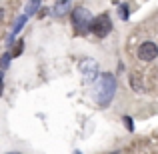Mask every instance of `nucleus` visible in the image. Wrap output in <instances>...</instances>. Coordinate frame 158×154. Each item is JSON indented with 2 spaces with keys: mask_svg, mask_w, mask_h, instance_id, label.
Returning <instances> with one entry per match:
<instances>
[{
  "mask_svg": "<svg viewBox=\"0 0 158 154\" xmlns=\"http://www.w3.org/2000/svg\"><path fill=\"white\" fill-rule=\"evenodd\" d=\"M114 92H116V78L114 74L110 72H102L98 76V82H96V88H94V100L98 102V106H108L114 98Z\"/></svg>",
  "mask_w": 158,
  "mask_h": 154,
  "instance_id": "nucleus-1",
  "label": "nucleus"
},
{
  "mask_svg": "<svg viewBox=\"0 0 158 154\" xmlns=\"http://www.w3.org/2000/svg\"><path fill=\"white\" fill-rule=\"evenodd\" d=\"M92 16H90V12L86 10V8H74L72 10V22H74V30H76V34L84 36L90 32V26H92Z\"/></svg>",
  "mask_w": 158,
  "mask_h": 154,
  "instance_id": "nucleus-2",
  "label": "nucleus"
},
{
  "mask_svg": "<svg viewBox=\"0 0 158 154\" xmlns=\"http://www.w3.org/2000/svg\"><path fill=\"white\" fill-rule=\"evenodd\" d=\"M112 30V20L108 14H98L96 18L92 20V26H90V32L98 38H104V36L110 34Z\"/></svg>",
  "mask_w": 158,
  "mask_h": 154,
  "instance_id": "nucleus-3",
  "label": "nucleus"
},
{
  "mask_svg": "<svg viewBox=\"0 0 158 154\" xmlns=\"http://www.w3.org/2000/svg\"><path fill=\"white\" fill-rule=\"evenodd\" d=\"M156 56H158V46L154 42L146 40V42H142L138 46V58L142 62H150V60H154Z\"/></svg>",
  "mask_w": 158,
  "mask_h": 154,
  "instance_id": "nucleus-4",
  "label": "nucleus"
},
{
  "mask_svg": "<svg viewBox=\"0 0 158 154\" xmlns=\"http://www.w3.org/2000/svg\"><path fill=\"white\" fill-rule=\"evenodd\" d=\"M80 72L84 74L86 80H90V78L94 80V78L98 76V64L94 60H90V58H86V60L80 62Z\"/></svg>",
  "mask_w": 158,
  "mask_h": 154,
  "instance_id": "nucleus-5",
  "label": "nucleus"
},
{
  "mask_svg": "<svg viewBox=\"0 0 158 154\" xmlns=\"http://www.w3.org/2000/svg\"><path fill=\"white\" fill-rule=\"evenodd\" d=\"M70 6H72V0H58V4L52 10V14L54 16H64L66 12L70 10Z\"/></svg>",
  "mask_w": 158,
  "mask_h": 154,
  "instance_id": "nucleus-6",
  "label": "nucleus"
},
{
  "mask_svg": "<svg viewBox=\"0 0 158 154\" xmlns=\"http://www.w3.org/2000/svg\"><path fill=\"white\" fill-rule=\"evenodd\" d=\"M130 84H132V90H134V92H140V90H142V80H140L136 74L130 76Z\"/></svg>",
  "mask_w": 158,
  "mask_h": 154,
  "instance_id": "nucleus-7",
  "label": "nucleus"
},
{
  "mask_svg": "<svg viewBox=\"0 0 158 154\" xmlns=\"http://www.w3.org/2000/svg\"><path fill=\"white\" fill-rule=\"evenodd\" d=\"M118 14H120V18H122V20H126V18H128V14H130V12H128V6H126V4H122V6H120Z\"/></svg>",
  "mask_w": 158,
  "mask_h": 154,
  "instance_id": "nucleus-8",
  "label": "nucleus"
},
{
  "mask_svg": "<svg viewBox=\"0 0 158 154\" xmlns=\"http://www.w3.org/2000/svg\"><path fill=\"white\" fill-rule=\"evenodd\" d=\"M38 6H40V2H38V0H32V2L28 4V14H34Z\"/></svg>",
  "mask_w": 158,
  "mask_h": 154,
  "instance_id": "nucleus-9",
  "label": "nucleus"
},
{
  "mask_svg": "<svg viewBox=\"0 0 158 154\" xmlns=\"http://www.w3.org/2000/svg\"><path fill=\"white\" fill-rule=\"evenodd\" d=\"M122 120H124V124H126V128H128V130H130V132L134 130V124H132V118H130V116H124Z\"/></svg>",
  "mask_w": 158,
  "mask_h": 154,
  "instance_id": "nucleus-10",
  "label": "nucleus"
},
{
  "mask_svg": "<svg viewBox=\"0 0 158 154\" xmlns=\"http://www.w3.org/2000/svg\"><path fill=\"white\" fill-rule=\"evenodd\" d=\"M22 48H24V44H22V40H20V42L16 44V48H14V54H12V56H18V54L22 52Z\"/></svg>",
  "mask_w": 158,
  "mask_h": 154,
  "instance_id": "nucleus-11",
  "label": "nucleus"
},
{
  "mask_svg": "<svg viewBox=\"0 0 158 154\" xmlns=\"http://www.w3.org/2000/svg\"><path fill=\"white\" fill-rule=\"evenodd\" d=\"M10 56H12V54H4V56H2V60H0V64H2V66H6V64H8V60H10Z\"/></svg>",
  "mask_w": 158,
  "mask_h": 154,
  "instance_id": "nucleus-12",
  "label": "nucleus"
},
{
  "mask_svg": "<svg viewBox=\"0 0 158 154\" xmlns=\"http://www.w3.org/2000/svg\"><path fill=\"white\" fill-rule=\"evenodd\" d=\"M4 18V8H0V20Z\"/></svg>",
  "mask_w": 158,
  "mask_h": 154,
  "instance_id": "nucleus-13",
  "label": "nucleus"
},
{
  "mask_svg": "<svg viewBox=\"0 0 158 154\" xmlns=\"http://www.w3.org/2000/svg\"><path fill=\"white\" fill-rule=\"evenodd\" d=\"M0 92H2V76H0Z\"/></svg>",
  "mask_w": 158,
  "mask_h": 154,
  "instance_id": "nucleus-14",
  "label": "nucleus"
},
{
  "mask_svg": "<svg viewBox=\"0 0 158 154\" xmlns=\"http://www.w3.org/2000/svg\"><path fill=\"white\" fill-rule=\"evenodd\" d=\"M74 154H82V152H78V150H76V152H74Z\"/></svg>",
  "mask_w": 158,
  "mask_h": 154,
  "instance_id": "nucleus-15",
  "label": "nucleus"
}]
</instances>
